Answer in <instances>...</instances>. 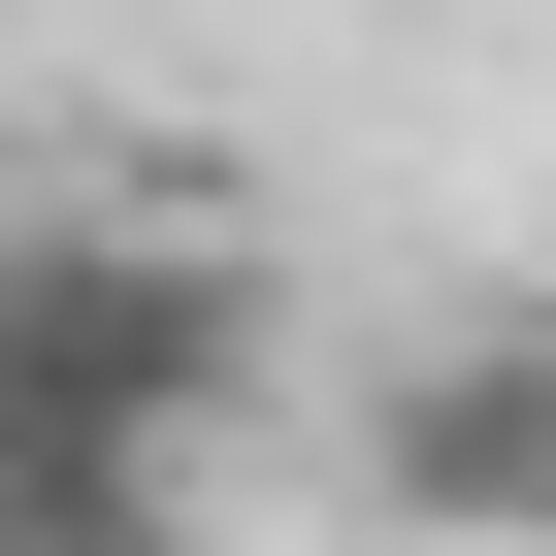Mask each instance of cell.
<instances>
[{
	"instance_id": "cell-3",
	"label": "cell",
	"mask_w": 556,
	"mask_h": 556,
	"mask_svg": "<svg viewBox=\"0 0 556 556\" xmlns=\"http://www.w3.org/2000/svg\"><path fill=\"white\" fill-rule=\"evenodd\" d=\"M0 556H197V458H99V426H0Z\"/></svg>"
},
{
	"instance_id": "cell-2",
	"label": "cell",
	"mask_w": 556,
	"mask_h": 556,
	"mask_svg": "<svg viewBox=\"0 0 556 556\" xmlns=\"http://www.w3.org/2000/svg\"><path fill=\"white\" fill-rule=\"evenodd\" d=\"M361 523L393 556H556V295H458L361 361Z\"/></svg>"
},
{
	"instance_id": "cell-1",
	"label": "cell",
	"mask_w": 556,
	"mask_h": 556,
	"mask_svg": "<svg viewBox=\"0 0 556 556\" xmlns=\"http://www.w3.org/2000/svg\"><path fill=\"white\" fill-rule=\"evenodd\" d=\"M262 229H164V197H34L0 229V426H99V458H229L262 426Z\"/></svg>"
}]
</instances>
